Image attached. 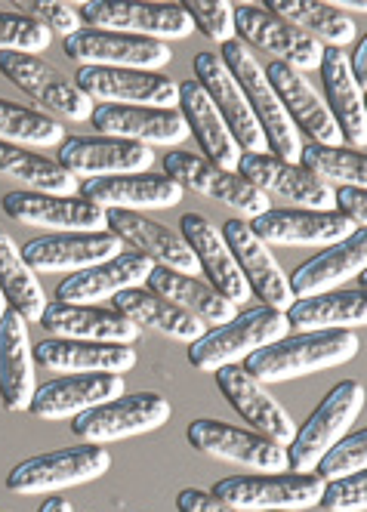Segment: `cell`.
Masks as SVG:
<instances>
[{"mask_svg": "<svg viewBox=\"0 0 367 512\" xmlns=\"http://www.w3.org/2000/svg\"><path fill=\"white\" fill-rule=\"evenodd\" d=\"M358 355L355 331H306L281 337L263 349H256L241 361V368L260 383L300 380L327 368H337Z\"/></svg>", "mask_w": 367, "mask_h": 512, "instance_id": "6da1fadb", "label": "cell"}, {"mask_svg": "<svg viewBox=\"0 0 367 512\" xmlns=\"http://www.w3.org/2000/svg\"><path fill=\"white\" fill-rule=\"evenodd\" d=\"M219 59L226 62V68L232 71V78L238 81L241 93L247 96L250 112L260 121V130L266 136V149L269 155L297 164L300 161V133L293 127V121L287 118L284 105L278 99V93L272 90L263 62L256 59V53L241 41V38H229L226 44H219Z\"/></svg>", "mask_w": 367, "mask_h": 512, "instance_id": "7a4b0ae2", "label": "cell"}, {"mask_svg": "<svg viewBox=\"0 0 367 512\" xmlns=\"http://www.w3.org/2000/svg\"><path fill=\"white\" fill-rule=\"evenodd\" d=\"M287 331L290 327H287L284 312L256 306V309L238 312L235 318L223 324L207 327L195 343H189V361L195 371L213 374L219 368H226V364H241L256 349L287 337Z\"/></svg>", "mask_w": 367, "mask_h": 512, "instance_id": "3957f363", "label": "cell"}, {"mask_svg": "<svg viewBox=\"0 0 367 512\" xmlns=\"http://www.w3.org/2000/svg\"><path fill=\"white\" fill-rule=\"evenodd\" d=\"M361 411H364V386L358 380L337 383L321 398V405L309 414V420L297 426V435L287 445V469L315 472V463L352 429Z\"/></svg>", "mask_w": 367, "mask_h": 512, "instance_id": "277c9868", "label": "cell"}, {"mask_svg": "<svg viewBox=\"0 0 367 512\" xmlns=\"http://www.w3.org/2000/svg\"><path fill=\"white\" fill-rule=\"evenodd\" d=\"M324 491V479L315 472H256V475H232L213 485V497L229 503L241 512H269L287 509L300 512L318 506Z\"/></svg>", "mask_w": 367, "mask_h": 512, "instance_id": "5b68a950", "label": "cell"}, {"mask_svg": "<svg viewBox=\"0 0 367 512\" xmlns=\"http://www.w3.org/2000/svg\"><path fill=\"white\" fill-rule=\"evenodd\" d=\"M108 466H112V454H108L102 445L81 442V445H71L62 451H50V454L22 460L16 469H10L7 488L22 497L53 494L62 488H75V485L102 479Z\"/></svg>", "mask_w": 367, "mask_h": 512, "instance_id": "8992f818", "label": "cell"}, {"mask_svg": "<svg viewBox=\"0 0 367 512\" xmlns=\"http://www.w3.org/2000/svg\"><path fill=\"white\" fill-rule=\"evenodd\" d=\"M81 22L90 28L139 34L155 41H179L195 31L189 13L176 0H87Z\"/></svg>", "mask_w": 367, "mask_h": 512, "instance_id": "52a82bcc", "label": "cell"}, {"mask_svg": "<svg viewBox=\"0 0 367 512\" xmlns=\"http://www.w3.org/2000/svg\"><path fill=\"white\" fill-rule=\"evenodd\" d=\"M170 414L173 408L164 395L133 392V395H118L112 401H102V405L71 417V432H75L81 442L108 445L130 435L155 432L170 420Z\"/></svg>", "mask_w": 367, "mask_h": 512, "instance_id": "ba28073f", "label": "cell"}, {"mask_svg": "<svg viewBox=\"0 0 367 512\" xmlns=\"http://www.w3.org/2000/svg\"><path fill=\"white\" fill-rule=\"evenodd\" d=\"M0 75L47 112H56L68 121H90L93 115V99L75 81H68L59 68L34 53L0 50Z\"/></svg>", "mask_w": 367, "mask_h": 512, "instance_id": "9c48e42d", "label": "cell"}, {"mask_svg": "<svg viewBox=\"0 0 367 512\" xmlns=\"http://www.w3.org/2000/svg\"><path fill=\"white\" fill-rule=\"evenodd\" d=\"M164 173L179 182L182 189H189L201 198L219 201L232 210H238V219H253L263 210H269V195H263L256 186L244 176H238V170H223L210 164L201 155L192 152H167L164 155Z\"/></svg>", "mask_w": 367, "mask_h": 512, "instance_id": "30bf717a", "label": "cell"}, {"mask_svg": "<svg viewBox=\"0 0 367 512\" xmlns=\"http://www.w3.org/2000/svg\"><path fill=\"white\" fill-rule=\"evenodd\" d=\"M62 50L78 65H105V68L158 71L173 59V53L164 41L90 28V25H81L78 31H71L68 38H62Z\"/></svg>", "mask_w": 367, "mask_h": 512, "instance_id": "8fae6325", "label": "cell"}, {"mask_svg": "<svg viewBox=\"0 0 367 512\" xmlns=\"http://www.w3.org/2000/svg\"><path fill=\"white\" fill-rule=\"evenodd\" d=\"M247 226L269 247H330L358 229L340 210L306 207H269L260 216L247 219Z\"/></svg>", "mask_w": 367, "mask_h": 512, "instance_id": "7c38bea8", "label": "cell"}, {"mask_svg": "<svg viewBox=\"0 0 367 512\" xmlns=\"http://www.w3.org/2000/svg\"><path fill=\"white\" fill-rule=\"evenodd\" d=\"M189 445L198 454L226 460L253 472H287V448L272 438L238 429L226 420H195L186 429Z\"/></svg>", "mask_w": 367, "mask_h": 512, "instance_id": "4fadbf2b", "label": "cell"}, {"mask_svg": "<svg viewBox=\"0 0 367 512\" xmlns=\"http://www.w3.org/2000/svg\"><path fill=\"white\" fill-rule=\"evenodd\" d=\"M10 219L44 232H108L105 210L75 195H47L16 189L0 198Z\"/></svg>", "mask_w": 367, "mask_h": 512, "instance_id": "5bb4252c", "label": "cell"}, {"mask_svg": "<svg viewBox=\"0 0 367 512\" xmlns=\"http://www.w3.org/2000/svg\"><path fill=\"white\" fill-rule=\"evenodd\" d=\"M56 161L75 176H118V173H145L158 158L155 149L142 142L118 139V136H65L59 142Z\"/></svg>", "mask_w": 367, "mask_h": 512, "instance_id": "9a60e30c", "label": "cell"}, {"mask_svg": "<svg viewBox=\"0 0 367 512\" xmlns=\"http://www.w3.org/2000/svg\"><path fill=\"white\" fill-rule=\"evenodd\" d=\"M75 84L96 102L112 105H152V108H176L179 81H170L161 71L142 68H105V65H81Z\"/></svg>", "mask_w": 367, "mask_h": 512, "instance_id": "2e32d148", "label": "cell"}, {"mask_svg": "<svg viewBox=\"0 0 367 512\" xmlns=\"http://www.w3.org/2000/svg\"><path fill=\"white\" fill-rule=\"evenodd\" d=\"M235 38H241L247 47L269 53L278 62H287L297 71L318 68L321 53H324V44H318L315 38L303 34L287 19L269 13V10H260L256 4L235 10Z\"/></svg>", "mask_w": 367, "mask_h": 512, "instance_id": "e0dca14e", "label": "cell"}, {"mask_svg": "<svg viewBox=\"0 0 367 512\" xmlns=\"http://www.w3.org/2000/svg\"><path fill=\"white\" fill-rule=\"evenodd\" d=\"M235 170L263 195L281 198L290 207L334 210V189H330L327 182L315 179L300 164H287L269 152H256V155H241Z\"/></svg>", "mask_w": 367, "mask_h": 512, "instance_id": "ac0fdd59", "label": "cell"}, {"mask_svg": "<svg viewBox=\"0 0 367 512\" xmlns=\"http://www.w3.org/2000/svg\"><path fill=\"white\" fill-rule=\"evenodd\" d=\"M25 263L38 272H81L96 263H105L124 250V241L115 232H53L19 247Z\"/></svg>", "mask_w": 367, "mask_h": 512, "instance_id": "d6986e66", "label": "cell"}, {"mask_svg": "<svg viewBox=\"0 0 367 512\" xmlns=\"http://www.w3.org/2000/svg\"><path fill=\"white\" fill-rule=\"evenodd\" d=\"M195 81L204 87L210 102L216 105V112L223 115L229 133L235 136L241 155H256V152H269L266 149V136L260 130V121L250 112L247 96L241 93L238 81L232 78V71L226 62L213 56V53H198L195 56Z\"/></svg>", "mask_w": 367, "mask_h": 512, "instance_id": "ffe728a7", "label": "cell"}, {"mask_svg": "<svg viewBox=\"0 0 367 512\" xmlns=\"http://www.w3.org/2000/svg\"><path fill=\"white\" fill-rule=\"evenodd\" d=\"M219 232H223V238L235 256L238 272L247 281L250 294L260 297L263 306L284 312L293 303V294H290V281H287L284 269L278 266V260L272 256L269 244H263L260 238H256L247 226V219H238V216L226 219Z\"/></svg>", "mask_w": 367, "mask_h": 512, "instance_id": "44dd1931", "label": "cell"}, {"mask_svg": "<svg viewBox=\"0 0 367 512\" xmlns=\"http://www.w3.org/2000/svg\"><path fill=\"white\" fill-rule=\"evenodd\" d=\"M81 198L102 210H170L182 204L186 189L173 182L167 173H118V176H93L81 182Z\"/></svg>", "mask_w": 367, "mask_h": 512, "instance_id": "7402d4cb", "label": "cell"}, {"mask_svg": "<svg viewBox=\"0 0 367 512\" xmlns=\"http://www.w3.org/2000/svg\"><path fill=\"white\" fill-rule=\"evenodd\" d=\"M155 269V263L139 250H121L118 256L90 269L71 272L56 287V300L71 306H96L102 300H112L127 287H145V278Z\"/></svg>", "mask_w": 367, "mask_h": 512, "instance_id": "603a6c76", "label": "cell"}, {"mask_svg": "<svg viewBox=\"0 0 367 512\" xmlns=\"http://www.w3.org/2000/svg\"><path fill=\"white\" fill-rule=\"evenodd\" d=\"M213 380L219 392L226 395L229 405L244 417L256 432L272 438L278 445H290L293 435H297V423L287 414L284 405H278V398H272L260 380H253L241 364H226V368L213 371Z\"/></svg>", "mask_w": 367, "mask_h": 512, "instance_id": "cb8c5ba5", "label": "cell"}, {"mask_svg": "<svg viewBox=\"0 0 367 512\" xmlns=\"http://www.w3.org/2000/svg\"><path fill=\"white\" fill-rule=\"evenodd\" d=\"M90 124L102 136H118L130 142L155 145H179L189 136V127L182 121L179 108H152V105H93Z\"/></svg>", "mask_w": 367, "mask_h": 512, "instance_id": "d4e9b609", "label": "cell"}, {"mask_svg": "<svg viewBox=\"0 0 367 512\" xmlns=\"http://www.w3.org/2000/svg\"><path fill=\"white\" fill-rule=\"evenodd\" d=\"M263 71H266L272 90L278 93L287 118L293 121V127H297V133H306L318 145H340L343 142L334 115H330L324 99L312 90V84L306 81L303 71L290 68L287 62H278V59L263 65Z\"/></svg>", "mask_w": 367, "mask_h": 512, "instance_id": "484cf974", "label": "cell"}, {"mask_svg": "<svg viewBox=\"0 0 367 512\" xmlns=\"http://www.w3.org/2000/svg\"><path fill=\"white\" fill-rule=\"evenodd\" d=\"M118 395H124L121 374H62L34 389L28 411L38 420H71Z\"/></svg>", "mask_w": 367, "mask_h": 512, "instance_id": "4316f807", "label": "cell"}, {"mask_svg": "<svg viewBox=\"0 0 367 512\" xmlns=\"http://www.w3.org/2000/svg\"><path fill=\"white\" fill-rule=\"evenodd\" d=\"M105 219H108V232H115L124 244H130L133 250L145 253L155 266H164V269H176V272H186V275H195L201 272L195 253L189 250L186 238L179 232L155 223V219L142 216L139 210H105Z\"/></svg>", "mask_w": 367, "mask_h": 512, "instance_id": "83f0119b", "label": "cell"}, {"mask_svg": "<svg viewBox=\"0 0 367 512\" xmlns=\"http://www.w3.org/2000/svg\"><path fill=\"white\" fill-rule=\"evenodd\" d=\"M179 235L186 238L189 250L195 253V260H198L201 272L207 275L210 287H216L219 294L232 300L235 306H244L250 300V287L238 272V263H235L223 232H219L207 216L189 210L179 216Z\"/></svg>", "mask_w": 367, "mask_h": 512, "instance_id": "f1b7e54d", "label": "cell"}, {"mask_svg": "<svg viewBox=\"0 0 367 512\" xmlns=\"http://www.w3.org/2000/svg\"><path fill=\"white\" fill-rule=\"evenodd\" d=\"M34 352V364L53 374H127L136 368V346L124 343H90V340H41Z\"/></svg>", "mask_w": 367, "mask_h": 512, "instance_id": "f546056e", "label": "cell"}, {"mask_svg": "<svg viewBox=\"0 0 367 512\" xmlns=\"http://www.w3.org/2000/svg\"><path fill=\"white\" fill-rule=\"evenodd\" d=\"M364 269H367V232L355 229L349 238L324 247L309 263L293 269V275L287 278L290 294L293 300L327 294V290H337L343 281L358 278Z\"/></svg>", "mask_w": 367, "mask_h": 512, "instance_id": "4dcf8cb0", "label": "cell"}, {"mask_svg": "<svg viewBox=\"0 0 367 512\" xmlns=\"http://www.w3.org/2000/svg\"><path fill=\"white\" fill-rule=\"evenodd\" d=\"M41 327L65 340H90V343H124L133 346L139 340V327L121 315L118 309L102 306H71V303H47L41 315Z\"/></svg>", "mask_w": 367, "mask_h": 512, "instance_id": "1f68e13d", "label": "cell"}, {"mask_svg": "<svg viewBox=\"0 0 367 512\" xmlns=\"http://www.w3.org/2000/svg\"><path fill=\"white\" fill-rule=\"evenodd\" d=\"M321 81H324V105L334 115L340 136L364 152L367 142V112H364V90L349 71V56L340 47H324L321 53Z\"/></svg>", "mask_w": 367, "mask_h": 512, "instance_id": "d6a6232c", "label": "cell"}, {"mask_svg": "<svg viewBox=\"0 0 367 512\" xmlns=\"http://www.w3.org/2000/svg\"><path fill=\"white\" fill-rule=\"evenodd\" d=\"M176 90H179L176 108H179L182 121H186L189 133L198 139L204 158L223 170H235L241 149H238L235 136L229 133L223 115L216 112V105L204 93V87L198 81H182V84H176Z\"/></svg>", "mask_w": 367, "mask_h": 512, "instance_id": "836d02e7", "label": "cell"}, {"mask_svg": "<svg viewBox=\"0 0 367 512\" xmlns=\"http://www.w3.org/2000/svg\"><path fill=\"white\" fill-rule=\"evenodd\" d=\"M34 383V352L28 343V321L7 309L0 315V398L7 411H28Z\"/></svg>", "mask_w": 367, "mask_h": 512, "instance_id": "e575fe53", "label": "cell"}, {"mask_svg": "<svg viewBox=\"0 0 367 512\" xmlns=\"http://www.w3.org/2000/svg\"><path fill=\"white\" fill-rule=\"evenodd\" d=\"M290 331H358L367 324L364 290H327L315 297H297L284 309Z\"/></svg>", "mask_w": 367, "mask_h": 512, "instance_id": "d590c367", "label": "cell"}, {"mask_svg": "<svg viewBox=\"0 0 367 512\" xmlns=\"http://www.w3.org/2000/svg\"><path fill=\"white\" fill-rule=\"evenodd\" d=\"M112 300H115V309L127 315L139 331H155L179 343H195L207 331L204 321H198L186 309L173 306L170 300L158 297L149 287H127Z\"/></svg>", "mask_w": 367, "mask_h": 512, "instance_id": "8d00e7d4", "label": "cell"}, {"mask_svg": "<svg viewBox=\"0 0 367 512\" xmlns=\"http://www.w3.org/2000/svg\"><path fill=\"white\" fill-rule=\"evenodd\" d=\"M145 287L155 290L158 297L170 300L173 306L186 309L189 315H195L198 321H204L207 327L213 324H223L229 318L238 315V306L232 300H226L219 294L216 287H210L207 281H198L195 275H186V272H176V269H164V266H155L145 278Z\"/></svg>", "mask_w": 367, "mask_h": 512, "instance_id": "74e56055", "label": "cell"}, {"mask_svg": "<svg viewBox=\"0 0 367 512\" xmlns=\"http://www.w3.org/2000/svg\"><path fill=\"white\" fill-rule=\"evenodd\" d=\"M0 294H4L7 306L16 309L28 324L41 321L47 309L41 275L25 263L22 250L4 229H0Z\"/></svg>", "mask_w": 367, "mask_h": 512, "instance_id": "f35d334b", "label": "cell"}, {"mask_svg": "<svg viewBox=\"0 0 367 512\" xmlns=\"http://www.w3.org/2000/svg\"><path fill=\"white\" fill-rule=\"evenodd\" d=\"M0 176H7L28 192H47V195H75L81 179L71 176L59 161L41 158L28 152L25 145L0 139Z\"/></svg>", "mask_w": 367, "mask_h": 512, "instance_id": "ab89813d", "label": "cell"}, {"mask_svg": "<svg viewBox=\"0 0 367 512\" xmlns=\"http://www.w3.org/2000/svg\"><path fill=\"white\" fill-rule=\"evenodd\" d=\"M263 4L269 13L287 19L290 25H297L303 34H309V38H315L324 47L343 50L358 34L352 16H346L340 10H330V7L318 4V0H263Z\"/></svg>", "mask_w": 367, "mask_h": 512, "instance_id": "60d3db41", "label": "cell"}, {"mask_svg": "<svg viewBox=\"0 0 367 512\" xmlns=\"http://www.w3.org/2000/svg\"><path fill=\"white\" fill-rule=\"evenodd\" d=\"M303 170H309L315 179L327 182L330 189L337 186H355V189H367V158L358 149H346V145H318L309 142L300 149V161Z\"/></svg>", "mask_w": 367, "mask_h": 512, "instance_id": "b9f144b4", "label": "cell"}, {"mask_svg": "<svg viewBox=\"0 0 367 512\" xmlns=\"http://www.w3.org/2000/svg\"><path fill=\"white\" fill-rule=\"evenodd\" d=\"M65 127L38 108H25L0 96V139L16 145H59Z\"/></svg>", "mask_w": 367, "mask_h": 512, "instance_id": "7bdbcfd3", "label": "cell"}, {"mask_svg": "<svg viewBox=\"0 0 367 512\" xmlns=\"http://www.w3.org/2000/svg\"><path fill=\"white\" fill-rule=\"evenodd\" d=\"M53 41V31L38 22V19H31L25 13H4L0 10V50H13V53H44Z\"/></svg>", "mask_w": 367, "mask_h": 512, "instance_id": "ee69618b", "label": "cell"}, {"mask_svg": "<svg viewBox=\"0 0 367 512\" xmlns=\"http://www.w3.org/2000/svg\"><path fill=\"white\" fill-rule=\"evenodd\" d=\"M189 13L192 25L213 44H226L235 38V7L232 0H176Z\"/></svg>", "mask_w": 367, "mask_h": 512, "instance_id": "f6af8a7d", "label": "cell"}, {"mask_svg": "<svg viewBox=\"0 0 367 512\" xmlns=\"http://www.w3.org/2000/svg\"><path fill=\"white\" fill-rule=\"evenodd\" d=\"M367 469V432H346L340 442L330 448L318 463H315V475H321L324 482L330 479H343V475L361 472Z\"/></svg>", "mask_w": 367, "mask_h": 512, "instance_id": "bcb514c9", "label": "cell"}, {"mask_svg": "<svg viewBox=\"0 0 367 512\" xmlns=\"http://www.w3.org/2000/svg\"><path fill=\"white\" fill-rule=\"evenodd\" d=\"M327 512H364L367 509V469L324 482L321 500Z\"/></svg>", "mask_w": 367, "mask_h": 512, "instance_id": "7dc6e473", "label": "cell"}, {"mask_svg": "<svg viewBox=\"0 0 367 512\" xmlns=\"http://www.w3.org/2000/svg\"><path fill=\"white\" fill-rule=\"evenodd\" d=\"M10 4L31 16V19H38L44 22L53 34H62V38H68L71 31H78L81 28V16L78 10H71L65 0H10Z\"/></svg>", "mask_w": 367, "mask_h": 512, "instance_id": "c3c4849f", "label": "cell"}, {"mask_svg": "<svg viewBox=\"0 0 367 512\" xmlns=\"http://www.w3.org/2000/svg\"><path fill=\"white\" fill-rule=\"evenodd\" d=\"M334 210H340L358 229H364L367 226V192L355 189V186L334 189Z\"/></svg>", "mask_w": 367, "mask_h": 512, "instance_id": "681fc988", "label": "cell"}, {"mask_svg": "<svg viewBox=\"0 0 367 512\" xmlns=\"http://www.w3.org/2000/svg\"><path fill=\"white\" fill-rule=\"evenodd\" d=\"M176 509L179 512H241L229 503H219L210 491L201 488H186L176 494Z\"/></svg>", "mask_w": 367, "mask_h": 512, "instance_id": "f907efd6", "label": "cell"}, {"mask_svg": "<svg viewBox=\"0 0 367 512\" xmlns=\"http://www.w3.org/2000/svg\"><path fill=\"white\" fill-rule=\"evenodd\" d=\"M349 71H352V78L358 81V87L364 90V81H367V38L358 41L352 59H349Z\"/></svg>", "mask_w": 367, "mask_h": 512, "instance_id": "816d5d0a", "label": "cell"}, {"mask_svg": "<svg viewBox=\"0 0 367 512\" xmlns=\"http://www.w3.org/2000/svg\"><path fill=\"white\" fill-rule=\"evenodd\" d=\"M318 4L330 7V10H352V13H364L367 10V0H318Z\"/></svg>", "mask_w": 367, "mask_h": 512, "instance_id": "f5cc1de1", "label": "cell"}, {"mask_svg": "<svg viewBox=\"0 0 367 512\" xmlns=\"http://www.w3.org/2000/svg\"><path fill=\"white\" fill-rule=\"evenodd\" d=\"M38 512H71V503H68L65 497H50V500L41 503Z\"/></svg>", "mask_w": 367, "mask_h": 512, "instance_id": "db71d44e", "label": "cell"}, {"mask_svg": "<svg viewBox=\"0 0 367 512\" xmlns=\"http://www.w3.org/2000/svg\"><path fill=\"white\" fill-rule=\"evenodd\" d=\"M7 309H10V306H7V300H4V294H0V315H4Z\"/></svg>", "mask_w": 367, "mask_h": 512, "instance_id": "11a10c76", "label": "cell"}, {"mask_svg": "<svg viewBox=\"0 0 367 512\" xmlns=\"http://www.w3.org/2000/svg\"><path fill=\"white\" fill-rule=\"evenodd\" d=\"M238 7H250V4H256V0H235Z\"/></svg>", "mask_w": 367, "mask_h": 512, "instance_id": "9f6ffc18", "label": "cell"}, {"mask_svg": "<svg viewBox=\"0 0 367 512\" xmlns=\"http://www.w3.org/2000/svg\"><path fill=\"white\" fill-rule=\"evenodd\" d=\"M65 4H81V7H84V4H87V0H65Z\"/></svg>", "mask_w": 367, "mask_h": 512, "instance_id": "6f0895ef", "label": "cell"}, {"mask_svg": "<svg viewBox=\"0 0 367 512\" xmlns=\"http://www.w3.org/2000/svg\"><path fill=\"white\" fill-rule=\"evenodd\" d=\"M269 512H287V509H269Z\"/></svg>", "mask_w": 367, "mask_h": 512, "instance_id": "680465c9", "label": "cell"}]
</instances>
